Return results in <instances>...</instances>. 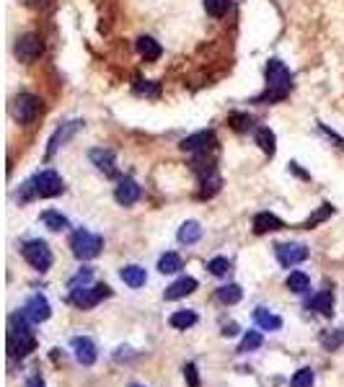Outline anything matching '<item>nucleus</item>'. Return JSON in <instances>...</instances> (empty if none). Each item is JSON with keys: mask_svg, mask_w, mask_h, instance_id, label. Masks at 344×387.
Returning <instances> with one entry per match:
<instances>
[{"mask_svg": "<svg viewBox=\"0 0 344 387\" xmlns=\"http://www.w3.org/2000/svg\"><path fill=\"white\" fill-rule=\"evenodd\" d=\"M293 91V75L280 59L266 62V91L262 96H256V104H277L285 101L287 93Z\"/></svg>", "mask_w": 344, "mask_h": 387, "instance_id": "f257e3e1", "label": "nucleus"}, {"mask_svg": "<svg viewBox=\"0 0 344 387\" xmlns=\"http://www.w3.org/2000/svg\"><path fill=\"white\" fill-rule=\"evenodd\" d=\"M31 323L24 312H16L8 318V354L13 359L29 357L31 351L37 348V339L31 333Z\"/></svg>", "mask_w": 344, "mask_h": 387, "instance_id": "f03ea898", "label": "nucleus"}, {"mask_svg": "<svg viewBox=\"0 0 344 387\" xmlns=\"http://www.w3.org/2000/svg\"><path fill=\"white\" fill-rule=\"evenodd\" d=\"M65 191V181L60 178L57 171H42L34 178H29L21 186V202H31V199H52Z\"/></svg>", "mask_w": 344, "mask_h": 387, "instance_id": "7ed1b4c3", "label": "nucleus"}, {"mask_svg": "<svg viewBox=\"0 0 344 387\" xmlns=\"http://www.w3.org/2000/svg\"><path fill=\"white\" fill-rule=\"evenodd\" d=\"M70 248H73V256L78 261H91L96 258L101 248H104V238L101 235H93L89 230H78L73 238H70Z\"/></svg>", "mask_w": 344, "mask_h": 387, "instance_id": "20e7f679", "label": "nucleus"}, {"mask_svg": "<svg viewBox=\"0 0 344 387\" xmlns=\"http://www.w3.org/2000/svg\"><path fill=\"white\" fill-rule=\"evenodd\" d=\"M109 294H111V290H109L107 284H86V287L70 290V302L78 310H91L96 308L101 300H107Z\"/></svg>", "mask_w": 344, "mask_h": 387, "instance_id": "39448f33", "label": "nucleus"}, {"mask_svg": "<svg viewBox=\"0 0 344 387\" xmlns=\"http://www.w3.org/2000/svg\"><path fill=\"white\" fill-rule=\"evenodd\" d=\"M21 256H24V261L29 263L31 269L37 271H47L52 266V251H49V245L44 240H29L21 245Z\"/></svg>", "mask_w": 344, "mask_h": 387, "instance_id": "423d86ee", "label": "nucleus"}, {"mask_svg": "<svg viewBox=\"0 0 344 387\" xmlns=\"http://www.w3.org/2000/svg\"><path fill=\"white\" fill-rule=\"evenodd\" d=\"M13 114L21 124H34L42 114V101L34 93H21L13 101Z\"/></svg>", "mask_w": 344, "mask_h": 387, "instance_id": "0eeeda50", "label": "nucleus"}, {"mask_svg": "<svg viewBox=\"0 0 344 387\" xmlns=\"http://www.w3.org/2000/svg\"><path fill=\"white\" fill-rule=\"evenodd\" d=\"M275 253L282 269H293V266H298V263H303L308 258V248L300 245V243H277Z\"/></svg>", "mask_w": 344, "mask_h": 387, "instance_id": "6e6552de", "label": "nucleus"}, {"mask_svg": "<svg viewBox=\"0 0 344 387\" xmlns=\"http://www.w3.org/2000/svg\"><path fill=\"white\" fill-rule=\"evenodd\" d=\"M42 52H44V44H42V39L37 34H24L16 41V57L21 62H34V59L42 57Z\"/></svg>", "mask_w": 344, "mask_h": 387, "instance_id": "1a4fd4ad", "label": "nucleus"}, {"mask_svg": "<svg viewBox=\"0 0 344 387\" xmlns=\"http://www.w3.org/2000/svg\"><path fill=\"white\" fill-rule=\"evenodd\" d=\"M215 132L212 129H205V132H197V135H189L184 137L181 142H179V147L184 150V153H207V150H212L215 147Z\"/></svg>", "mask_w": 344, "mask_h": 387, "instance_id": "9d476101", "label": "nucleus"}, {"mask_svg": "<svg viewBox=\"0 0 344 387\" xmlns=\"http://www.w3.org/2000/svg\"><path fill=\"white\" fill-rule=\"evenodd\" d=\"M80 126H83V122L80 119H73V122H65L62 126H57L55 129V135L49 137V147H47V158H55V153H57L60 147L68 142L70 137L78 132Z\"/></svg>", "mask_w": 344, "mask_h": 387, "instance_id": "9b49d317", "label": "nucleus"}, {"mask_svg": "<svg viewBox=\"0 0 344 387\" xmlns=\"http://www.w3.org/2000/svg\"><path fill=\"white\" fill-rule=\"evenodd\" d=\"M26 318L34 323V325H39V323H44V320H49V315H52V308H49L47 297H42V294H34L26 305H24V310H21Z\"/></svg>", "mask_w": 344, "mask_h": 387, "instance_id": "f8f14e48", "label": "nucleus"}, {"mask_svg": "<svg viewBox=\"0 0 344 387\" xmlns=\"http://www.w3.org/2000/svg\"><path fill=\"white\" fill-rule=\"evenodd\" d=\"M70 346L75 351V359H78V364L83 367H91L93 361H96V343L89 339V336H75V339L70 341Z\"/></svg>", "mask_w": 344, "mask_h": 387, "instance_id": "ddd939ff", "label": "nucleus"}, {"mask_svg": "<svg viewBox=\"0 0 344 387\" xmlns=\"http://www.w3.org/2000/svg\"><path fill=\"white\" fill-rule=\"evenodd\" d=\"M91 163L96 165L98 171L109 178H114L117 176V160H114V153L109 150V147H96V150H91Z\"/></svg>", "mask_w": 344, "mask_h": 387, "instance_id": "4468645a", "label": "nucleus"}, {"mask_svg": "<svg viewBox=\"0 0 344 387\" xmlns=\"http://www.w3.org/2000/svg\"><path fill=\"white\" fill-rule=\"evenodd\" d=\"M114 199H117V204H122V207H132V204L140 199L138 181H132V178H119L117 189H114Z\"/></svg>", "mask_w": 344, "mask_h": 387, "instance_id": "2eb2a0df", "label": "nucleus"}, {"mask_svg": "<svg viewBox=\"0 0 344 387\" xmlns=\"http://www.w3.org/2000/svg\"><path fill=\"white\" fill-rule=\"evenodd\" d=\"M285 223L272 212H259L254 217V232L256 235H266V232H275V230H282Z\"/></svg>", "mask_w": 344, "mask_h": 387, "instance_id": "dca6fc26", "label": "nucleus"}, {"mask_svg": "<svg viewBox=\"0 0 344 387\" xmlns=\"http://www.w3.org/2000/svg\"><path fill=\"white\" fill-rule=\"evenodd\" d=\"M194 290H197V279H192V276H181V279H176L171 287H166L163 297H166V300H181V297L192 294Z\"/></svg>", "mask_w": 344, "mask_h": 387, "instance_id": "f3484780", "label": "nucleus"}, {"mask_svg": "<svg viewBox=\"0 0 344 387\" xmlns=\"http://www.w3.org/2000/svg\"><path fill=\"white\" fill-rule=\"evenodd\" d=\"M254 320L262 330H280L282 328V318L275 315V312H269L266 308H256L254 310Z\"/></svg>", "mask_w": 344, "mask_h": 387, "instance_id": "a211bd4d", "label": "nucleus"}, {"mask_svg": "<svg viewBox=\"0 0 344 387\" xmlns=\"http://www.w3.org/2000/svg\"><path fill=\"white\" fill-rule=\"evenodd\" d=\"M308 310H316L321 315H332L334 312V294L332 292H318L316 297L308 300Z\"/></svg>", "mask_w": 344, "mask_h": 387, "instance_id": "6ab92c4d", "label": "nucleus"}, {"mask_svg": "<svg viewBox=\"0 0 344 387\" xmlns=\"http://www.w3.org/2000/svg\"><path fill=\"white\" fill-rule=\"evenodd\" d=\"M138 52L145 62H156L161 57V44L153 37H140L138 39Z\"/></svg>", "mask_w": 344, "mask_h": 387, "instance_id": "aec40b11", "label": "nucleus"}, {"mask_svg": "<svg viewBox=\"0 0 344 387\" xmlns=\"http://www.w3.org/2000/svg\"><path fill=\"white\" fill-rule=\"evenodd\" d=\"M119 276H122V281H125V284L135 287V290H138V287H143V284H145V279H147L145 269H143V266H135V263H132V266H125V269L119 271Z\"/></svg>", "mask_w": 344, "mask_h": 387, "instance_id": "412c9836", "label": "nucleus"}, {"mask_svg": "<svg viewBox=\"0 0 344 387\" xmlns=\"http://www.w3.org/2000/svg\"><path fill=\"white\" fill-rule=\"evenodd\" d=\"M179 243H184V245H192V243H197L199 238H202V227H199V223H194V220H189V223H184L181 227H179Z\"/></svg>", "mask_w": 344, "mask_h": 387, "instance_id": "4be33fe9", "label": "nucleus"}, {"mask_svg": "<svg viewBox=\"0 0 344 387\" xmlns=\"http://www.w3.org/2000/svg\"><path fill=\"white\" fill-rule=\"evenodd\" d=\"M42 223L47 225L49 230L52 232H60V230H65L68 227V217L65 214H60V212H55V209H47V212H42Z\"/></svg>", "mask_w": 344, "mask_h": 387, "instance_id": "5701e85b", "label": "nucleus"}, {"mask_svg": "<svg viewBox=\"0 0 344 387\" xmlns=\"http://www.w3.org/2000/svg\"><path fill=\"white\" fill-rule=\"evenodd\" d=\"M181 266H184V261H181L179 253H163L161 261H158V271H161V274H176Z\"/></svg>", "mask_w": 344, "mask_h": 387, "instance_id": "b1692460", "label": "nucleus"}, {"mask_svg": "<svg viewBox=\"0 0 344 387\" xmlns=\"http://www.w3.org/2000/svg\"><path fill=\"white\" fill-rule=\"evenodd\" d=\"M168 323H171V325H174L176 330H187V328H192V325L197 323V315L192 312V310H179V312H174V315H171V320H168Z\"/></svg>", "mask_w": 344, "mask_h": 387, "instance_id": "393cba45", "label": "nucleus"}, {"mask_svg": "<svg viewBox=\"0 0 344 387\" xmlns=\"http://www.w3.org/2000/svg\"><path fill=\"white\" fill-rule=\"evenodd\" d=\"M275 142H277V140H275V132H272V129H266V126L256 129V145L262 147V150H264L269 158L275 155Z\"/></svg>", "mask_w": 344, "mask_h": 387, "instance_id": "a878e982", "label": "nucleus"}, {"mask_svg": "<svg viewBox=\"0 0 344 387\" xmlns=\"http://www.w3.org/2000/svg\"><path fill=\"white\" fill-rule=\"evenodd\" d=\"M241 297H244V292L238 284H226V287L217 290V300L223 305H236V302H241Z\"/></svg>", "mask_w": 344, "mask_h": 387, "instance_id": "bb28decb", "label": "nucleus"}, {"mask_svg": "<svg viewBox=\"0 0 344 387\" xmlns=\"http://www.w3.org/2000/svg\"><path fill=\"white\" fill-rule=\"evenodd\" d=\"M308 287H311V279L305 276L303 271H290V276H287V290L295 292V294H303Z\"/></svg>", "mask_w": 344, "mask_h": 387, "instance_id": "cd10ccee", "label": "nucleus"}, {"mask_svg": "<svg viewBox=\"0 0 344 387\" xmlns=\"http://www.w3.org/2000/svg\"><path fill=\"white\" fill-rule=\"evenodd\" d=\"M344 343V330H324L321 333V346L326 351H336Z\"/></svg>", "mask_w": 344, "mask_h": 387, "instance_id": "c85d7f7f", "label": "nucleus"}, {"mask_svg": "<svg viewBox=\"0 0 344 387\" xmlns=\"http://www.w3.org/2000/svg\"><path fill=\"white\" fill-rule=\"evenodd\" d=\"M262 333H259V330H248V333H246L244 336V341H241V346H238V351H241V354H248V351H254V348H259L262 346Z\"/></svg>", "mask_w": 344, "mask_h": 387, "instance_id": "c756f323", "label": "nucleus"}, {"mask_svg": "<svg viewBox=\"0 0 344 387\" xmlns=\"http://www.w3.org/2000/svg\"><path fill=\"white\" fill-rule=\"evenodd\" d=\"M228 8H230V0H205V10L210 16H215V19L226 16Z\"/></svg>", "mask_w": 344, "mask_h": 387, "instance_id": "7c9ffc66", "label": "nucleus"}, {"mask_svg": "<svg viewBox=\"0 0 344 387\" xmlns=\"http://www.w3.org/2000/svg\"><path fill=\"white\" fill-rule=\"evenodd\" d=\"M314 369H298L290 379V385L293 387H314Z\"/></svg>", "mask_w": 344, "mask_h": 387, "instance_id": "2f4dec72", "label": "nucleus"}, {"mask_svg": "<svg viewBox=\"0 0 344 387\" xmlns=\"http://www.w3.org/2000/svg\"><path fill=\"white\" fill-rule=\"evenodd\" d=\"M207 269H210V274H215V276H226L228 271H230V261L223 258V256H217V258H212V261L207 263Z\"/></svg>", "mask_w": 344, "mask_h": 387, "instance_id": "473e14b6", "label": "nucleus"}, {"mask_svg": "<svg viewBox=\"0 0 344 387\" xmlns=\"http://www.w3.org/2000/svg\"><path fill=\"white\" fill-rule=\"evenodd\" d=\"M91 279H93V269H80L73 279H70L68 290H75V287H86V284H91Z\"/></svg>", "mask_w": 344, "mask_h": 387, "instance_id": "72a5a7b5", "label": "nucleus"}, {"mask_svg": "<svg viewBox=\"0 0 344 387\" xmlns=\"http://www.w3.org/2000/svg\"><path fill=\"white\" fill-rule=\"evenodd\" d=\"M329 214H334V207H332V204H321V209H318V212H316L314 217H311V220L305 223V227L311 230V227H316V225H318V223H324V220H326V217H329Z\"/></svg>", "mask_w": 344, "mask_h": 387, "instance_id": "f704fd0d", "label": "nucleus"}, {"mask_svg": "<svg viewBox=\"0 0 344 387\" xmlns=\"http://www.w3.org/2000/svg\"><path fill=\"white\" fill-rule=\"evenodd\" d=\"M230 124H233V129L236 132H246V129H251L254 126V119L246 114H233L230 116Z\"/></svg>", "mask_w": 344, "mask_h": 387, "instance_id": "c9c22d12", "label": "nucleus"}, {"mask_svg": "<svg viewBox=\"0 0 344 387\" xmlns=\"http://www.w3.org/2000/svg\"><path fill=\"white\" fill-rule=\"evenodd\" d=\"M184 377H187L189 387H199V377H197V367H194V364H187V367H184Z\"/></svg>", "mask_w": 344, "mask_h": 387, "instance_id": "e433bc0d", "label": "nucleus"}, {"mask_svg": "<svg viewBox=\"0 0 344 387\" xmlns=\"http://www.w3.org/2000/svg\"><path fill=\"white\" fill-rule=\"evenodd\" d=\"M138 93H145V96H158V86H140V80H138Z\"/></svg>", "mask_w": 344, "mask_h": 387, "instance_id": "4c0bfd02", "label": "nucleus"}, {"mask_svg": "<svg viewBox=\"0 0 344 387\" xmlns=\"http://www.w3.org/2000/svg\"><path fill=\"white\" fill-rule=\"evenodd\" d=\"M236 333H238L236 323H230V325H226V328H223V336H236Z\"/></svg>", "mask_w": 344, "mask_h": 387, "instance_id": "58836bf2", "label": "nucleus"}, {"mask_svg": "<svg viewBox=\"0 0 344 387\" xmlns=\"http://www.w3.org/2000/svg\"><path fill=\"white\" fill-rule=\"evenodd\" d=\"M26 387H44V382H42L39 377H31V379H29V385H26Z\"/></svg>", "mask_w": 344, "mask_h": 387, "instance_id": "ea45409f", "label": "nucleus"}, {"mask_svg": "<svg viewBox=\"0 0 344 387\" xmlns=\"http://www.w3.org/2000/svg\"><path fill=\"white\" fill-rule=\"evenodd\" d=\"M129 387H145V385H129Z\"/></svg>", "mask_w": 344, "mask_h": 387, "instance_id": "a19ab883", "label": "nucleus"}]
</instances>
